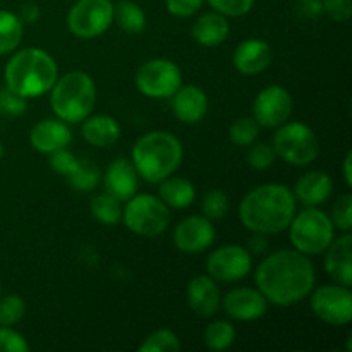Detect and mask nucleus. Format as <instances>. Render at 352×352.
<instances>
[{
    "instance_id": "obj_37",
    "label": "nucleus",
    "mask_w": 352,
    "mask_h": 352,
    "mask_svg": "<svg viewBox=\"0 0 352 352\" xmlns=\"http://www.w3.org/2000/svg\"><path fill=\"white\" fill-rule=\"evenodd\" d=\"M333 227H339L342 232H351L352 229V196L344 195L336 201L330 215Z\"/></svg>"
},
{
    "instance_id": "obj_26",
    "label": "nucleus",
    "mask_w": 352,
    "mask_h": 352,
    "mask_svg": "<svg viewBox=\"0 0 352 352\" xmlns=\"http://www.w3.org/2000/svg\"><path fill=\"white\" fill-rule=\"evenodd\" d=\"M113 21H117V24L131 34L141 33L146 26L143 9L133 0H120L117 6H113Z\"/></svg>"
},
{
    "instance_id": "obj_10",
    "label": "nucleus",
    "mask_w": 352,
    "mask_h": 352,
    "mask_svg": "<svg viewBox=\"0 0 352 352\" xmlns=\"http://www.w3.org/2000/svg\"><path fill=\"white\" fill-rule=\"evenodd\" d=\"M113 23V3L110 0H78L71 7L67 26L74 36L89 40L105 33Z\"/></svg>"
},
{
    "instance_id": "obj_42",
    "label": "nucleus",
    "mask_w": 352,
    "mask_h": 352,
    "mask_svg": "<svg viewBox=\"0 0 352 352\" xmlns=\"http://www.w3.org/2000/svg\"><path fill=\"white\" fill-rule=\"evenodd\" d=\"M205 0H165V7L175 17H189L201 9Z\"/></svg>"
},
{
    "instance_id": "obj_18",
    "label": "nucleus",
    "mask_w": 352,
    "mask_h": 352,
    "mask_svg": "<svg viewBox=\"0 0 352 352\" xmlns=\"http://www.w3.org/2000/svg\"><path fill=\"white\" fill-rule=\"evenodd\" d=\"M72 141V133L67 122L60 119L40 120L30 133V143L36 151L50 155L67 148Z\"/></svg>"
},
{
    "instance_id": "obj_4",
    "label": "nucleus",
    "mask_w": 352,
    "mask_h": 352,
    "mask_svg": "<svg viewBox=\"0 0 352 352\" xmlns=\"http://www.w3.org/2000/svg\"><path fill=\"white\" fill-rule=\"evenodd\" d=\"M182 157L181 141L167 131L144 134L133 148V165L138 175L151 184H158L174 174L182 164Z\"/></svg>"
},
{
    "instance_id": "obj_27",
    "label": "nucleus",
    "mask_w": 352,
    "mask_h": 352,
    "mask_svg": "<svg viewBox=\"0 0 352 352\" xmlns=\"http://www.w3.org/2000/svg\"><path fill=\"white\" fill-rule=\"evenodd\" d=\"M23 21L9 10H0V55H7L19 47L23 40Z\"/></svg>"
},
{
    "instance_id": "obj_3",
    "label": "nucleus",
    "mask_w": 352,
    "mask_h": 352,
    "mask_svg": "<svg viewBox=\"0 0 352 352\" xmlns=\"http://www.w3.org/2000/svg\"><path fill=\"white\" fill-rule=\"evenodd\" d=\"M57 78V62L41 48H23L6 65V86L26 100L50 91Z\"/></svg>"
},
{
    "instance_id": "obj_1",
    "label": "nucleus",
    "mask_w": 352,
    "mask_h": 352,
    "mask_svg": "<svg viewBox=\"0 0 352 352\" xmlns=\"http://www.w3.org/2000/svg\"><path fill=\"white\" fill-rule=\"evenodd\" d=\"M256 287L275 306H292L311 294L315 287V265L296 250L268 254L256 268Z\"/></svg>"
},
{
    "instance_id": "obj_20",
    "label": "nucleus",
    "mask_w": 352,
    "mask_h": 352,
    "mask_svg": "<svg viewBox=\"0 0 352 352\" xmlns=\"http://www.w3.org/2000/svg\"><path fill=\"white\" fill-rule=\"evenodd\" d=\"M325 254V270L329 277L336 284L352 285V265H351V253H352V236L351 232H344V236L333 237L330 246L327 248Z\"/></svg>"
},
{
    "instance_id": "obj_24",
    "label": "nucleus",
    "mask_w": 352,
    "mask_h": 352,
    "mask_svg": "<svg viewBox=\"0 0 352 352\" xmlns=\"http://www.w3.org/2000/svg\"><path fill=\"white\" fill-rule=\"evenodd\" d=\"M81 134L89 144L96 148H109L120 138V127L110 116H91L82 120Z\"/></svg>"
},
{
    "instance_id": "obj_34",
    "label": "nucleus",
    "mask_w": 352,
    "mask_h": 352,
    "mask_svg": "<svg viewBox=\"0 0 352 352\" xmlns=\"http://www.w3.org/2000/svg\"><path fill=\"white\" fill-rule=\"evenodd\" d=\"M203 217L213 220H222L229 212V196L222 189H212L206 192L201 201Z\"/></svg>"
},
{
    "instance_id": "obj_33",
    "label": "nucleus",
    "mask_w": 352,
    "mask_h": 352,
    "mask_svg": "<svg viewBox=\"0 0 352 352\" xmlns=\"http://www.w3.org/2000/svg\"><path fill=\"white\" fill-rule=\"evenodd\" d=\"M26 315V302L21 296L9 294L0 299V325L14 327Z\"/></svg>"
},
{
    "instance_id": "obj_6",
    "label": "nucleus",
    "mask_w": 352,
    "mask_h": 352,
    "mask_svg": "<svg viewBox=\"0 0 352 352\" xmlns=\"http://www.w3.org/2000/svg\"><path fill=\"white\" fill-rule=\"evenodd\" d=\"M287 229L294 250L306 256L325 253L336 237V227L330 217L315 206L296 213Z\"/></svg>"
},
{
    "instance_id": "obj_47",
    "label": "nucleus",
    "mask_w": 352,
    "mask_h": 352,
    "mask_svg": "<svg viewBox=\"0 0 352 352\" xmlns=\"http://www.w3.org/2000/svg\"><path fill=\"white\" fill-rule=\"evenodd\" d=\"M0 294H2V284H0Z\"/></svg>"
},
{
    "instance_id": "obj_2",
    "label": "nucleus",
    "mask_w": 352,
    "mask_h": 352,
    "mask_svg": "<svg viewBox=\"0 0 352 352\" xmlns=\"http://www.w3.org/2000/svg\"><path fill=\"white\" fill-rule=\"evenodd\" d=\"M296 199L287 186L270 182L248 192L239 205V219L254 234L275 236L287 230L296 215Z\"/></svg>"
},
{
    "instance_id": "obj_32",
    "label": "nucleus",
    "mask_w": 352,
    "mask_h": 352,
    "mask_svg": "<svg viewBox=\"0 0 352 352\" xmlns=\"http://www.w3.org/2000/svg\"><path fill=\"white\" fill-rule=\"evenodd\" d=\"M258 136H260V124L253 117H241L229 129V138L236 146H251Z\"/></svg>"
},
{
    "instance_id": "obj_25",
    "label": "nucleus",
    "mask_w": 352,
    "mask_h": 352,
    "mask_svg": "<svg viewBox=\"0 0 352 352\" xmlns=\"http://www.w3.org/2000/svg\"><path fill=\"white\" fill-rule=\"evenodd\" d=\"M158 198L168 206V208L184 210L191 206L196 199V189L191 181L184 177H172L168 175L162 182H158Z\"/></svg>"
},
{
    "instance_id": "obj_39",
    "label": "nucleus",
    "mask_w": 352,
    "mask_h": 352,
    "mask_svg": "<svg viewBox=\"0 0 352 352\" xmlns=\"http://www.w3.org/2000/svg\"><path fill=\"white\" fill-rule=\"evenodd\" d=\"M0 352H30V344L12 327L0 325Z\"/></svg>"
},
{
    "instance_id": "obj_13",
    "label": "nucleus",
    "mask_w": 352,
    "mask_h": 352,
    "mask_svg": "<svg viewBox=\"0 0 352 352\" xmlns=\"http://www.w3.org/2000/svg\"><path fill=\"white\" fill-rule=\"evenodd\" d=\"M292 113V96L284 86L270 85L261 89L253 103V119L263 127H278Z\"/></svg>"
},
{
    "instance_id": "obj_15",
    "label": "nucleus",
    "mask_w": 352,
    "mask_h": 352,
    "mask_svg": "<svg viewBox=\"0 0 352 352\" xmlns=\"http://www.w3.org/2000/svg\"><path fill=\"white\" fill-rule=\"evenodd\" d=\"M213 241H215V227L212 220L203 215L188 217L174 230V243L182 253H203L212 246Z\"/></svg>"
},
{
    "instance_id": "obj_30",
    "label": "nucleus",
    "mask_w": 352,
    "mask_h": 352,
    "mask_svg": "<svg viewBox=\"0 0 352 352\" xmlns=\"http://www.w3.org/2000/svg\"><path fill=\"white\" fill-rule=\"evenodd\" d=\"M236 342V329L226 320L212 322L205 330V344L210 351H226Z\"/></svg>"
},
{
    "instance_id": "obj_28",
    "label": "nucleus",
    "mask_w": 352,
    "mask_h": 352,
    "mask_svg": "<svg viewBox=\"0 0 352 352\" xmlns=\"http://www.w3.org/2000/svg\"><path fill=\"white\" fill-rule=\"evenodd\" d=\"M69 184L81 192H91L98 188L100 181H102V170L98 165H95L89 160H78L69 175L65 177Z\"/></svg>"
},
{
    "instance_id": "obj_23",
    "label": "nucleus",
    "mask_w": 352,
    "mask_h": 352,
    "mask_svg": "<svg viewBox=\"0 0 352 352\" xmlns=\"http://www.w3.org/2000/svg\"><path fill=\"white\" fill-rule=\"evenodd\" d=\"M230 33V24L219 12H206L192 24V38L203 47H217L223 43Z\"/></svg>"
},
{
    "instance_id": "obj_12",
    "label": "nucleus",
    "mask_w": 352,
    "mask_h": 352,
    "mask_svg": "<svg viewBox=\"0 0 352 352\" xmlns=\"http://www.w3.org/2000/svg\"><path fill=\"white\" fill-rule=\"evenodd\" d=\"M253 268V254L250 250L236 244L222 246L210 253L206 272L215 282L243 280Z\"/></svg>"
},
{
    "instance_id": "obj_40",
    "label": "nucleus",
    "mask_w": 352,
    "mask_h": 352,
    "mask_svg": "<svg viewBox=\"0 0 352 352\" xmlns=\"http://www.w3.org/2000/svg\"><path fill=\"white\" fill-rule=\"evenodd\" d=\"M78 160L79 158H76L67 148H62V150H57L54 151V153H50V160H48V164H50L52 170L57 172L58 175L67 177L69 172H71L72 168H74V165L78 164Z\"/></svg>"
},
{
    "instance_id": "obj_46",
    "label": "nucleus",
    "mask_w": 352,
    "mask_h": 352,
    "mask_svg": "<svg viewBox=\"0 0 352 352\" xmlns=\"http://www.w3.org/2000/svg\"><path fill=\"white\" fill-rule=\"evenodd\" d=\"M2 157H3V144L0 143V158H2Z\"/></svg>"
},
{
    "instance_id": "obj_9",
    "label": "nucleus",
    "mask_w": 352,
    "mask_h": 352,
    "mask_svg": "<svg viewBox=\"0 0 352 352\" xmlns=\"http://www.w3.org/2000/svg\"><path fill=\"white\" fill-rule=\"evenodd\" d=\"M138 89L148 98H170L182 85V72L168 58H151L136 72Z\"/></svg>"
},
{
    "instance_id": "obj_38",
    "label": "nucleus",
    "mask_w": 352,
    "mask_h": 352,
    "mask_svg": "<svg viewBox=\"0 0 352 352\" xmlns=\"http://www.w3.org/2000/svg\"><path fill=\"white\" fill-rule=\"evenodd\" d=\"M208 3L222 16L241 17L253 9L254 0H208Z\"/></svg>"
},
{
    "instance_id": "obj_35",
    "label": "nucleus",
    "mask_w": 352,
    "mask_h": 352,
    "mask_svg": "<svg viewBox=\"0 0 352 352\" xmlns=\"http://www.w3.org/2000/svg\"><path fill=\"white\" fill-rule=\"evenodd\" d=\"M277 153H275L274 146L267 143L251 144L250 153H248V164L253 170H267L274 165Z\"/></svg>"
},
{
    "instance_id": "obj_43",
    "label": "nucleus",
    "mask_w": 352,
    "mask_h": 352,
    "mask_svg": "<svg viewBox=\"0 0 352 352\" xmlns=\"http://www.w3.org/2000/svg\"><path fill=\"white\" fill-rule=\"evenodd\" d=\"M21 21L23 23H34V21L40 17V9H38L36 3H24L21 7Z\"/></svg>"
},
{
    "instance_id": "obj_17",
    "label": "nucleus",
    "mask_w": 352,
    "mask_h": 352,
    "mask_svg": "<svg viewBox=\"0 0 352 352\" xmlns=\"http://www.w3.org/2000/svg\"><path fill=\"white\" fill-rule=\"evenodd\" d=\"M172 112L181 122L198 124L208 112V96L199 86H182L170 96Z\"/></svg>"
},
{
    "instance_id": "obj_45",
    "label": "nucleus",
    "mask_w": 352,
    "mask_h": 352,
    "mask_svg": "<svg viewBox=\"0 0 352 352\" xmlns=\"http://www.w3.org/2000/svg\"><path fill=\"white\" fill-rule=\"evenodd\" d=\"M351 162H352V153H351V151H347L346 158H344V179H346V184L347 186H352Z\"/></svg>"
},
{
    "instance_id": "obj_16",
    "label": "nucleus",
    "mask_w": 352,
    "mask_h": 352,
    "mask_svg": "<svg viewBox=\"0 0 352 352\" xmlns=\"http://www.w3.org/2000/svg\"><path fill=\"white\" fill-rule=\"evenodd\" d=\"M186 299L196 316L210 318L219 311L222 296H220L219 285L210 275H196L188 284Z\"/></svg>"
},
{
    "instance_id": "obj_7",
    "label": "nucleus",
    "mask_w": 352,
    "mask_h": 352,
    "mask_svg": "<svg viewBox=\"0 0 352 352\" xmlns=\"http://www.w3.org/2000/svg\"><path fill=\"white\" fill-rule=\"evenodd\" d=\"M127 229L141 237H157L170 226V210L158 196L134 195L122 210Z\"/></svg>"
},
{
    "instance_id": "obj_41",
    "label": "nucleus",
    "mask_w": 352,
    "mask_h": 352,
    "mask_svg": "<svg viewBox=\"0 0 352 352\" xmlns=\"http://www.w3.org/2000/svg\"><path fill=\"white\" fill-rule=\"evenodd\" d=\"M323 9L336 23H346L352 14V0H323Z\"/></svg>"
},
{
    "instance_id": "obj_31",
    "label": "nucleus",
    "mask_w": 352,
    "mask_h": 352,
    "mask_svg": "<svg viewBox=\"0 0 352 352\" xmlns=\"http://www.w3.org/2000/svg\"><path fill=\"white\" fill-rule=\"evenodd\" d=\"M181 339L170 330H157L148 336L140 346V352H179Z\"/></svg>"
},
{
    "instance_id": "obj_21",
    "label": "nucleus",
    "mask_w": 352,
    "mask_h": 352,
    "mask_svg": "<svg viewBox=\"0 0 352 352\" xmlns=\"http://www.w3.org/2000/svg\"><path fill=\"white\" fill-rule=\"evenodd\" d=\"M105 192L112 195L119 201H127L138 192V172L133 162L117 158L109 165L105 172Z\"/></svg>"
},
{
    "instance_id": "obj_11",
    "label": "nucleus",
    "mask_w": 352,
    "mask_h": 352,
    "mask_svg": "<svg viewBox=\"0 0 352 352\" xmlns=\"http://www.w3.org/2000/svg\"><path fill=\"white\" fill-rule=\"evenodd\" d=\"M311 309L329 325H347L352 320L351 287L340 284L322 285L311 294Z\"/></svg>"
},
{
    "instance_id": "obj_8",
    "label": "nucleus",
    "mask_w": 352,
    "mask_h": 352,
    "mask_svg": "<svg viewBox=\"0 0 352 352\" xmlns=\"http://www.w3.org/2000/svg\"><path fill=\"white\" fill-rule=\"evenodd\" d=\"M272 146L277 157L296 167H306L320 153V141L315 131L302 122H284L278 126Z\"/></svg>"
},
{
    "instance_id": "obj_29",
    "label": "nucleus",
    "mask_w": 352,
    "mask_h": 352,
    "mask_svg": "<svg viewBox=\"0 0 352 352\" xmlns=\"http://www.w3.org/2000/svg\"><path fill=\"white\" fill-rule=\"evenodd\" d=\"M91 215L103 226H116L122 219V206L117 198H113L109 192H102L91 198L89 203Z\"/></svg>"
},
{
    "instance_id": "obj_19",
    "label": "nucleus",
    "mask_w": 352,
    "mask_h": 352,
    "mask_svg": "<svg viewBox=\"0 0 352 352\" xmlns=\"http://www.w3.org/2000/svg\"><path fill=\"white\" fill-rule=\"evenodd\" d=\"M234 67L244 76H256L272 64V47L265 40L251 38L239 43L234 50Z\"/></svg>"
},
{
    "instance_id": "obj_14",
    "label": "nucleus",
    "mask_w": 352,
    "mask_h": 352,
    "mask_svg": "<svg viewBox=\"0 0 352 352\" xmlns=\"http://www.w3.org/2000/svg\"><path fill=\"white\" fill-rule=\"evenodd\" d=\"M226 315L237 322H254L267 315L268 301L258 289L236 287L220 301Z\"/></svg>"
},
{
    "instance_id": "obj_22",
    "label": "nucleus",
    "mask_w": 352,
    "mask_h": 352,
    "mask_svg": "<svg viewBox=\"0 0 352 352\" xmlns=\"http://www.w3.org/2000/svg\"><path fill=\"white\" fill-rule=\"evenodd\" d=\"M333 191V181L329 174L320 170L306 172L296 182L294 192L296 199L306 206H318L330 198Z\"/></svg>"
},
{
    "instance_id": "obj_36",
    "label": "nucleus",
    "mask_w": 352,
    "mask_h": 352,
    "mask_svg": "<svg viewBox=\"0 0 352 352\" xmlns=\"http://www.w3.org/2000/svg\"><path fill=\"white\" fill-rule=\"evenodd\" d=\"M28 103L26 98L21 95H17L16 91H12L7 86L0 88V113H3L6 117H19L26 112Z\"/></svg>"
},
{
    "instance_id": "obj_44",
    "label": "nucleus",
    "mask_w": 352,
    "mask_h": 352,
    "mask_svg": "<svg viewBox=\"0 0 352 352\" xmlns=\"http://www.w3.org/2000/svg\"><path fill=\"white\" fill-rule=\"evenodd\" d=\"M263 234H256V237H253V239L250 241V246H251V251L250 253H256V254H261L265 253V250H267V241H265Z\"/></svg>"
},
{
    "instance_id": "obj_5",
    "label": "nucleus",
    "mask_w": 352,
    "mask_h": 352,
    "mask_svg": "<svg viewBox=\"0 0 352 352\" xmlns=\"http://www.w3.org/2000/svg\"><path fill=\"white\" fill-rule=\"evenodd\" d=\"M50 91L52 110L67 124L82 122L95 109V81L82 71H71L57 78Z\"/></svg>"
}]
</instances>
